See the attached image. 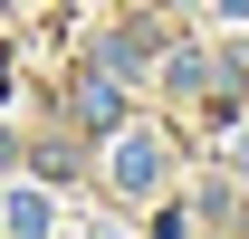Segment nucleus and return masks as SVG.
Returning a JSON list of instances; mask_svg holds the SVG:
<instances>
[{"label":"nucleus","mask_w":249,"mask_h":239,"mask_svg":"<svg viewBox=\"0 0 249 239\" xmlns=\"http://www.w3.org/2000/svg\"><path fill=\"white\" fill-rule=\"evenodd\" d=\"M106 182H115L124 201H144V191L163 182V144H154V134H134V144H124L115 163H106Z\"/></svg>","instance_id":"1"},{"label":"nucleus","mask_w":249,"mask_h":239,"mask_svg":"<svg viewBox=\"0 0 249 239\" xmlns=\"http://www.w3.org/2000/svg\"><path fill=\"white\" fill-rule=\"evenodd\" d=\"M0 220H10V230H48V201H38V191H10V210H0Z\"/></svg>","instance_id":"2"},{"label":"nucleus","mask_w":249,"mask_h":239,"mask_svg":"<svg viewBox=\"0 0 249 239\" xmlns=\"http://www.w3.org/2000/svg\"><path fill=\"white\" fill-rule=\"evenodd\" d=\"M220 10H230V19H240V10H249V0H220Z\"/></svg>","instance_id":"3"}]
</instances>
